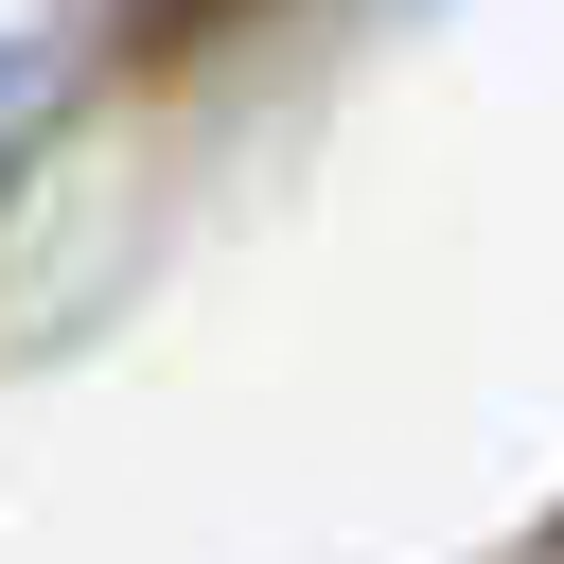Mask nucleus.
I'll return each instance as SVG.
<instances>
[{
    "label": "nucleus",
    "instance_id": "f257e3e1",
    "mask_svg": "<svg viewBox=\"0 0 564 564\" xmlns=\"http://www.w3.org/2000/svg\"><path fill=\"white\" fill-rule=\"evenodd\" d=\"M106 18H123V70H194V53H212V35H247L264 0H106Z\"/></svg>",
    "mask_w": 564,
    "mask_h": 564
}]
</instances>
